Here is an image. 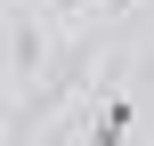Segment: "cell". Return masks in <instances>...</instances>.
I'll list each match as a JSON object with an SVG mask.
<instances>
[{
  "mask_svg": "<svg viewBox=\"0 0 154 146\" xmlns=\"http://www.w3.org/2000/svg\"><path fill=\"white\" fill-rule=\"evenodd\" d=\"M130 130H138V98H122V89H114V98L97 106V122H89V146H122Z\"/></svg>",
  "mask_w": 154,
  "mask_h": 146,
  "instance_id": "6da1fadb",
  "label": "cell"
}]
</instances>
